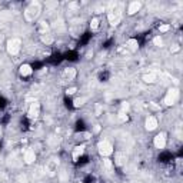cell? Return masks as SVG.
Masks as SVG:
<instances>
[{"mask_svg": "<svg viewBox=\"0 0 183 183\" xmlns=\"http://www.w3.org/2000/svg\"><path fill=\"white\" fill-rule=\"evenodd\" d=\"M40 12H42L40 3H39V2H32V3L26 7L25 13H23V15H25V20H26V22H34V20L39 17Z\"/></svg>", "mask_w": 183, "mask_h": 183, "instance_id": "cell-1", "label": "cell"}, {"mask_svg": "<svg viewBox=\"0 0 183 183\" xmlns=\"http://www.w3.org/2000/svg\"><path fill=\"white\" fill-rule=\"evenodd\" d=\"M179 99V89L177 87H172L167 90V93L164 96V105L166 106H173Z\"/></svg>", "mask_w": 183, "mask_h": 183, "instance_id": "cell-2", "label": "cell"}, {"mask_svg": "<svg viewBox=\"0 0 183 183\" xmlns=\"http://www.w3.org/2000/svg\"><path fill=\"white\" fill-rule=\"evenodd\" d=\"M20 47H22V40L17 39V37H13V39H10L7 42V52L10 54H13V56L20 52Z\"/></svg>", "mask_w": 183, "mask_h": 183, "instance_id": "cell-3", "label": "cell"}, {"mask_svg": "<svg viewBox=\"0 0 183 183\" xmlns=\"http://www.w3.org/2000/svg\"><path fill=\"white\" fill-rule=\"evenodd\" d=\"M97 149H99V153H100L102 156H109V154L113 153V146H112V143L107 142V140L100 142V143L97 145Z\"/></svg>", "mask_w": 183, "mask_h": 183, "instance_id": "cell-4", "label": "cell"}, {"mask_svg": "<svg viewBox=\"0 0 183 183\" xmlns=\"http://www.w3.org/2000/svg\"><path fill=\"white\" fill-rule=\"evenodd\" d=\"M122 20V12L119 9H112L109 12V22L112 26H117Z\"/></svg>", "mask_w": 183, "mask_h": 183, "instance_id": "cell-5", "label": "cell"}, {"mask_svg": "<svg viewBox=\"0 0 183 183\" xmlns=\"http://www.w3.org/2000/svg\"><path fill=\"white\" fill-rule=\"evenodd\" d=\"M39 113H40V105L37 102L32 103L30 107H29V117L30 119H36L39 116Z\"/></svg>", "mask_w": 183, "mask_h": 183, "instance_id": "cell-6", "label": "cell"}, {"mask_svg": "<svg viewBox=\"0 0 183 183\" xmlns=\"http://www.w3.org/2000/svg\"><path fill=\"white\" fill-rule=\"evenodd\" d=\"M153 143H154V146H156L157 149H163V147L166 146V135H164V133H159V135L154 137Z\"/></svg>", "mask_w": 183, "mask_h": 183, "instance_id": "cell-7", "label": "cell"}, {"mask_svg": "<svg viewBox=\"0 0 183 183\" xmlns=\"http://www.w3.org/2000/svg\"><path fill=\"white\" fill-rule=\"evenodd\" d=\"M145 126H146V129H147L149 132H150V130H154V129L157 127V119L153 117V116H149V117L146 119Z\"/></svg>", "mask_w": 183, "mask_h": 183, "instance_id": "cell-8", "label": "cell"}, {"mask_svg": "<svg viewBox=\"0 0 183 183\" xmlns=\"http://www.w3.org/2000/svg\"><path fill=\"white\" fill-rule=\"evenodd\" d=\"M140 7H142V3L140 2H132L129 5V7H127V13L129 15H135V13H137L140 10Z\"/></svg>", "mask_w": 183, "mask_h": 183, "instance_id": "cell-9", "label": "cell"}, {"mask_svg": "<svg viewBox=\"0 0 183 183\" xmlns=\"http://www.w3.org/2000/svg\"><path fill=\"white\" fill-rule=\"evenodd\" d=\"M34 160H36V153H34V150H32V149L26 150V153H25V162H26L27 164H32Z\"/></svg>", "mask_w": 183, "mask_h": 183, "instance_id": "cell-10", "label": "cell"}, {"mask_svg": "<svg viewBox=\"0 0 183 183\" xmlns=\"http://www.w3.org/2000/svg\"><path fill=\"white\" fill-rule=\"evenodd\" d=\"M63 77H64L66 80H73V79L76 77V69H73V67H67V69H64V72H63Z\"/></svg>", "mask_w": 183, "mask_h": 183, "instance_id": "cell-11", "label": "cell"}, {"mask_svg": "<svg viewBox=\"0 0 183 183\" xmlns=\"http://www.w3.org/2000/svg\"><path fill=\"white\" fill-rule=\"evenodd\" d=\"M57 164H59V160L52 159V160H49V163L46 164V170H47L50 174H53V173L56 172V169H57Z\"/></svg>", "mask_w": 183, "mask_h": 183, "instance_id": "cell-12", "label": "cell"}, {"mask_svg": "<svg viewBox=\"0 0 183 183\" xmlns=\"http://www.w3.org/2000/svg\"><path fill=\"white\" fill-rule=\"evenodd\" d=\"M19 72H20V74H22V76H25V77H26V76H30L33 70H32V66H30V64H22V66H20V69H19Z\"/></svg>", "mask_w": 183, "mask_h": 183, "instance_id": "cell-13", "label": "cell"}, {"mask_svg": "<svg viewBox=\"0 0 183 183\" xmlns=\"http://www.w3.org/2000/svg\"><path fill=\"white\" fill-rule=\"evenodd\" d=\"M83 152H84V146H83V145H82V146H76L74 150H73V160H77V159L83 154Z\"/></svg>", "mask_w": 183, "mask_h": 183, "instance_id": "cell-14", "label": "cell"}, {"mask_svg": "<svg viewBox=\"0 0 183 183\" xmlns=\"http://www.w3.org/2000/svg\"><path fill=\"white\" fill-rule=\"evenodd\" d=\"M156 79H157V74L156 73H147V74L143 76V82L145 83H154Z\"/></svg>", "mask_w": 183, "mask_h": 183, "instance_id": "cell-15", "label": "cell"}, {"mask_svg": "<svg viewBox=\"0 0 183 183\" xmlns=\"http://www.w3.org/2000/svg\"><path fill=\"white\" fill-rule=\"evenodd\" d=\"M127 47L130 49V52H136V50L139 49V43H137V40H136V39H130V40H127Z\"/></svg>", "mask_w": 183, "mask_h": 183, "instance_id": "cell-16", "label": "cell"}, {"mask_svg": "<svg viewBox=\"0 0 183 183\" xmlns=\"http://www.w3.org/2000/svg\"><path fill=\"white\" fill-rule=\"evenodd\" d=\"M42 42H43L44 44L49 46V44H52V43L54 42V39H53L50 34H46V33H44V34H42Z\"/></svg>", "mask_w": 183, "mask_h": 183, "instance_id": "cell-17", "label": "cell"}, {"mask_svg": "<svg viewBox=\"0 0 183 183\" xmlns=\"http://www.w3.org/2000/svg\"><path fill=\"white\" fill-rule=\"evenodd\" d=\"M125 160H126V154H123V153H116V164L122 166V164L125 163Z\"/></svg>", "mask_w": 183, "mask_h": 183, "instance_id": "cell-18", "label": "cell"}, {"mask_svg": "<svg viewBox=\"0 0 183 183\" xmlns=\"http://www.w3.org/2000/svg\"><path fill=\"white\" fill-rule=\"evenodd\" d=\"M84 102H86V97H77V99L73 102V106H74V107H80V106L84 105Z\"/></svg>", "mask_w": 183, "mask_h": 183, "instance_id": "cell-19", "label": "cell"}, {"mask_svg": "<svg viewBox=\"0 0 183 183\" xmlns=\"http://www.w3.org/2000/svg\"><path fill=\"white\" fill-rule=\"evenodd\" d=\"M0 19H3V20H9L12 19V15L9 10H5V12H0Z\"/></svg>", "mask_w": 183, "mask_h": 183, "instance_id": "cell-20", "label": "cell"}, {"mask_svg": "<svg viewBox=\"0 0 183 183\" xmlns=\"http://www.w3.org/2000/svg\"><path fill=\"white\" fill-rule=\"evenodd\" d=\"M47 29H49L47 22H44V20H43V22H40V25H39V30H40V32H43V34H44V32H46Z\"/></svg>", "mask_w": 183, "mask_h": 183, "instance_id": "cell-21", "label": "cell"}, {"mask_svg": "<svg viewBox=\"0 0 183 183\" xmlns=\"http://www.w3.org/2000/svg\"><path fill=\"white\" fill-rule=\"evenodd\" d=\"M90 27H91V30H97V27H99V20H97V19H91Z\"/></svg>", "mask_w": 183, "mask_h": 183, "instance_id": "cell-22", "label": "cell"}, {"mask_svg": "<svg viewBox=\"0 0 183 183\" xmlns=\"http://www.w3.org/2000/svg\"><path fill=\"white\" fill-rule=\"evenodd\" d=\"M153 43H154L156 46H159V47H160V46L163 44V40H162V37H159V36H157V37H154V39H153Z\"/></svg>", "mask_w": 183, "mask_h": 183, "instance_id": "cell-23", "label": "cell"}, {"mask_svg": "<svg viewBox=\"0 0 183 183\" xmlns=\"http://www.w3.org/2000/svg\"><path fill=\"white\" fill-rule=\"evenodd\" d=\"M169 29H170V26H169V25H162V26L159 27V30H160L162 33H164V32H167Z\"/></svg>", "mask_w": 183, "mask_h": 183, "instance_id": "cell-24", "label": "cell"}, {"mask_svg": "<svg viewBox=\"0 0 183 183\" xmlns=\"http://www.w3.org/2000/svg\"><path fill=\"white\" fill-rule=\"evenodd\" d=\"M127 110H129V103H127V102L122 103V112H120V113H125V112H127Z\"/></svg>", "mask_w": 183, "mask_h": 183, "instance_id": "cell-25", "label": "cell"}, {"mask_svg": "<svg viewBox=\"0 0 183 183\" xmlns=\"http://www.w3.org/2000/svg\"><path fill=\"white\" fill-rule=\"evenodd\" d=\"M76 90H77L76 87H70V89H67V90H66V93H67V95H73Z\"/></svg>", "mask_w": 183, "mask_h": 183, "instance_id": "cell-26", "label": "cell"}, {"mask_svg": "<svg viewBox=\"0 0 183 183\" xmlns=\"http://www.w3.org/2000/svg\"><path fill=\"white\" fill-rule=\"evenodd\" d=\"M127 115L126 113H120V120H123V122H127Z\"/></svg>", "mask_w": 183, "mask_h": 183, "instance_id": "cell-27", "label": "cell"}, {"mask_svg": "<svg viewBox=\"0 0 183 183\" xmlns=\"http://www.w3.org/2000/svg\"><path fill=\"white\" fill-rule=\"evenodd\" d=\"M179 50H180V47H179V46H173V47H172V53H177Z\"/></svg>", "mask_w": 183, "mask_h": 183, "instance_id": "cell-28", "label": "cell"}, {"mask_svg": "<svg viewBox=\"0 0 183 183\" xmlns=\"http://www.w3.org/2000/svg\"><path fill=\"white\" fill-rule=\"evenodd\" d=\"M150 107H152V109H154V110H159V109H160V107H159L157 105H154V103H152V105H150Z\"/></svg>", "mask_w": 183, "mask_h": 183, "instance_id": "cell-29", "label": "cell"}, {"mask_svg": "<svg viewBox=\"0 0 183 183\" xmlns=\"http://www.w3.org/2000/svg\"><path fill=\"white\" fill-rule=\"evenodd\" d=\"M105 166H106V167H110V166H112L110 160H107V159H106V160H105Z\"/></svg>", "mask_w": 183, "mask_h": 183, "instance_id": "cell-30", "label": "cell"}, {"mask_svg": "<svg viewBox=\"0 0 183 183\" xmlns=\"http://www.w3.org/2000/svg\"><path fill=\"white\" fill-rule=\"evenodd\" d=\"M100 130V126L99 125H96V127H95V132H99Z\"/></svg>", "mask_w": 183, "mask_h": 183, "instance_id": "cell-31", "label": "cell"}]
</instances>
